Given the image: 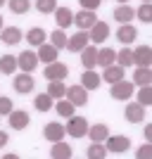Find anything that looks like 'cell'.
Segmentation results:
<instances>
[{
	"label": "cell",
	"mask_w": 152,
	"mask_h": 159,
	"mask_svg": "<svg viewBox=\"0 0 152 159\" xmlns=\"http://www.w3.org/2000/svg\"><path fill=\"white\" fill-rule=\"evenodd\" d=\"M67 133L71 135V138H83V135H88V121L83 119V116H69V121H67Z\"/></svg>",
	"instance_id": "6da1fadb"
},
{
	"label": "cell",
	"mask_w": 152,
	"mask_h": 159,
	"mask_svg": "<svg viewBox=\"0 0 152 159\" xmlns=\"http://www.w3.org/2000/svg\"><path fill=\"white\" fill-rule=\"evenodd\" d=\"M88 43H90V33L83 31V29H79L76 36H69V40H67V50H69V52H81Z\"/></svg>",
	"instance_id": "7a4b0ae2"
},
{
	"label": "cell",
	"mask_w": 152,
	"mask_h": 159,
	"mask_svg": "<svg viewBox=\"0 0 152 159\" xmlns=\"http://www.w3.org/2000/svg\"><path fill=\"white\" fill-rule=\"evenodd\" d=\"M133 81H117V83H112V90H109V95H112L114 100H128L133 95Z\"/></svg>",
	"instance_id": "3957f363"
},
{
	"label": "cell",
	"mask_w": 152,
	"mask_h": 159,
	"mask_svg": "<svg viewBox=\"0 0 152 159\" xmlns=\"http://www.w3.org/2000/svg\"><path fill=\"white\" fill-rule=\"evenodd\" d=\"M45 79L48 81H64L67 79V74H69V69H67V64H62V62H50V64L45 66Z\"/></svg>",
	"instance_id": "277c9868"
},
{
	"label": "cell",
	"mask_w": 152,
	"mask_h": 159,
	"mask_svg": "<svg viewBox=\"0 0 152 159\" xmlns=\"http://www.w3.org/2000/svg\"><path fill=\"white\" fill-rule=\"evenodd\" d=\"M105 147L109 152H117V154H124L128 147H131V140L126 138V135H109L105 140Z\"/></svg>",
	"instance_id": "5b68a950"
},
{
	"label": "cell",
	"mask_w": 152,
	"mask_h": 159,
	"mask_svg": "<svg viewBox=\"0 0 152 159\" xmlns=\"http://www.w3.org/2000/svg\"><path fill=\"white\" fill-rule=\"evenodd\" d=\"M12 86H14V90L19 95H26V93H31L33 90V86H36V81H33V76L31 74H19V76H14V81H12Z\"/></svg>",
	"instance_id": "8992f818"
},
{
	"label": "cell",
	"mask_w": 152,
	"mask_h": 159,
	"mask_svg": "<svg viewBox=\"0 0 152 159\" xmlns=\"http://www.w3.org/2000/svg\"><path fill=\"white\" fill-rule=\"evenodd\" d=\"M67 98L74 107H83L88 102V90L83 86H71V88H67Z\"/></svg>",
	"instance_id": "52a82bcc"
},
{
	"label": "cell",
	"mask_w": 152,
	"mask_h": 159,
	"mask_svg": "<svg viewBox=\"0 0 152 159\" xmlns=\"http://www.w3.org/2000/svg\"><path fill=\"white\" fill-rule=\"evenodd\" d=\"M95 10H81L76 17H74V24L79 29H83V31H88V29H93L95 26Z\"/></svg>",
	"instance_id": "ba28073f"
},
{
	"label": "cell",
	"mask_w": 152,
	"mask_h": 159,
	"mask_svg": "<svg viewBox=\"0 0 152 159\" xmlns=\"http://www.w3.org/2000/svg\"><path fill=\"white\" fill-rule=\"evenodd\" d=\"M17 62H19V69H21V71L31 74L33 69L38 66V55H36V52H31V50H26V52H19Z\"/></svg>",
	"instance_id": "9c48e42d"
},
{
	"label": "cell",
	"mask_w": 152,
	"mask_h": 159,
	"mask_svg": "<svg viewBox=\"0 0 152 159\" xmlns=\"http://www.w3.org/2000/svg\"><path fill=\"white\" fill-rule=\"evenodd\" d=\"M133 64L136 66H152V48L140 45L133 50Z\"/></svg>",
	"instance_id": "30bf717a"
},
{
	"label": "cell",
	"mask_w": 152,
	"mask_h": 159,
	"mask_svg": "<svg viewBox=\"0 0 152 159\" xmlns=\"http://www.w3.org/2000/svg\"><path fill=\"white\" fill-rule=\"evenodd\" d=\"M124 114H126V121H131V124H140V121L145 119V107L140 105V102H131V105H126Z\"/></svg>",
	"instance_id": "8fae6325"
},
{
	"label": "cell",
	"mask_w": 152,
	"mask_h": 159,
	"mask_svg": "<svg viewBox=\"0 0 152 159\" xmlns=\"http://www.w3.org/2000/svg\"><path fill=\"white\" fill-rule=\"evenodd\" d=\"M81 64L86 66V69H93V66L98 64V48H95V43H88L83 50H81Z\"/></svg>",
	"instance_id": "7c38bea8"
},
{
	"label": "cell",
	"mask_w": 152,
	"mask_h": 159,
	"mask_svg": "<svg viewBox=\"0 0 152 159\" xmlns=\"http://www.w3.org/2000/svg\"><path fill=\"white\" fill-rule=\"evenodd\" d=\"M107 36H109V24H105V21H95V26L90 29V43H105Z\"/></svg>",
	"instance_id": "4fadbf2b"
},
{
	"label": "cell",
	"mask_w": 152,
	"mask_h": 159,
	"mask_svg": "<svg viewBox=\"0 0 152 159\" xmlns=\"http://www.w3.org/2000/svg\"><path fill=\"white\" fill-rule=\"evenodd\" d=\"M100 81H102V76H100V74H95L93 69H86V71L81 74V86L86 88V90H98Z\"/></svg>",
	"instance_id": "5bb4252c"
},
{
	"label": "cell",
	"mask_w": 152,
	"mask_h": 159,
	"mask_svg": "<svg viewBox=\"0 0 152 159\" xmlns=\"http://www.w3.org/2000/svg\"><path fill=\"white\" fill-rule=\"evenodd\" d=\"M10 126H12L14 131L26 128L29 126V114L24 112V109H12V112H10Z\"/></svg>",
	"instance_id": "9a60e30c"
},
{
	"label": "cell",
	"mask_w": 152,
	"mask_h": 159,
	"mask_svg": "<svg viewBox=\"0 0 152 159\" xmlns=\"http://www.w3.org/2000/svg\"><path fill=\"white\" fill-rule=\"evenodd\" d=\"M64 133H67V128L60 126L57 121H53V124H48V126H45L43 135H45V140H50V143H57V140L64 138Z\"/></svg>",
	"instance_id": "2e32d148"
},
{
	"label": "cell",
	"mask_w": 152,
	"mask_h": 159,
	"mask_svg": "<svg viewBox=\"0 0 152 159\" xmlns=\"http://www.w3.org/2000/svg\"><path fill=\"white\" fill-rule=\"evenodd\" d=\"M133 83H136V86H150L152 83V69L150 66H136V71H133Z\"/></svg>",
	"instance_id": "e0dca14e"
},
{
	"label": "cell",
	"mask_w": 152,
	"mask_h": 159,
	"mask_svg": "<svg viewBox=\"0 0 152 159\" xmlns=\"http://www.w3.org/2000/svg\"><path fill=\"white\" fill-rule=\"evenodd\" d=\"M55 21H57V26H60V29L71 26V24H74L71 10H69V7H57V10H55Z\"/></svg>",
	"instance_id": "ac0fdd59"
},
{
	"label": "cell",
	"mask_w": 152,
	"mask_h": 159,
	"mask_svg": "<svg viewBox=\"0 0 152 159\" xmlns=\"http://www.w3.org/2000/svg\"><path fill=\"white\" fill-rule=\"evenodd\" d=\"M124 79V66L121 64H109L105 66V74H102V81H107V83H117V81Z\"/></svg>",
	"instance_id": "d6986e66"
},
{
	"label": "cell",
	"mask_w": 152,
	"mask_h": 159,
	"mask_svg": "<svg viewBox=\"0 0 152 159\" xmlns=\"http://www.w3.org/2000/svg\"><path fill=\"white\" fill-rule=\"evenodd\" d=\"M88 138H90L93 143H105V140L109 138V128H107L105 124H95V126L88 128Z\"/></svg>",
	"instance_id": "ffe728a7"
},
{
	"label": "cell",
	"mask_w": 152,
	"mask_h": 159,
	"mask_svg": "<svg viewBox=\"0 0 152 159\" xmlns=\"http://www.w3.org/2000/svg\"><path fill=\"white\" fill-rule=\"evenodd\" d=\"M50 157L53 159H71V147L67 145V143H62V140H57V143H53Z\"/></svg>",
	"instance_id": "44dd1931"
},
{
	"label": "cell",
	"mask_w": 152,
	"mask_h": 159,
	"mask_svg": "<svg viewBox=\"0 0 152 159\" xmlns=\"http://www.w3.org/2000/svg\"><path fill=\"white\" fill-rule=\"evenodd\" d=\"M0 38H2V43H5V45H17V43L21 40V31H19L17 26H7V29H2Z\"/></svg>",
	"instance_id": "7402d4cb"
},
{
	"label": "cell",
	"mask_w": 152,
	"mask_h": 159,
	"mask_svg": "<svg viewBox=\"0 0 152 159\" xmlns=\"http://www.w3.org/2000/svg\"><path fill=\"white\" fill-rule=\"evenodd\" d=\"M117 38H119L124 45H128V43H133V40L138 38V31H136L131 24H121V29L117 31Z\"/></svg>",
	"instance_id": "603a6c76"
},
{
	"label": "cell",
	"mask_w": 152,
	"mask_h": 159,
	"mask_svg": "<svg viewBox=\"0 0 152 159\" xmlns=\"http://www.w3.org/2000/svg\"><path fill=\"white\" fill-rule=\"evenodd\" d=\"M38 60L40 62H45V64H50V62H55L57 60V48L50 43V45H38Z\"/></svg>",
	"instance_id": "cb8c5ba5"
},
{
	"label": "cell",
	"mask_w": 152,
	"mask_h": 159,
	"mask_svg": "<svg viewBox=\"0 0 152 159\" xmlns=\"http://www.w3.org/2000/svg\"><path fill=\"white\" fill-rule=\"evenodd\" d=\"M17 69H19V62H17L14 55H2L0 57V71L2 74H14Z\"/></svg>",
	"instance_id": "d4e9b609"
},
{
	"label": "cell",
	"mask_w": 152,
	"mask_h": 159,
	"mask_svg": "<svg viewBox=\"0 0 152 159\" xmlns=\"http://www.w3.org/2000/svg\"><path fill=\"white\" fill-rule=\"evenodd\" d=\"M114 60H117V52H114L112 48H102V50H98V64L105 69V66L114 64Z\"/></svg>",
	"instance_id": "484cf974"
},
{
	"label": "cell",
	"mask_w": 152,
	"mask_h": 159,
	"mask_svg": "<svg viewBox=\"0 0 152 159\" xmlns=\"http://www.w3.org/2000/svg\"><path fill=\"white\" fill-rule=\"evenodd\" d=\"M33 107H36L38 112H50V109H53V98H50V93H40V95H36V100H33Z\"/></svg>",
	"instance_id": "4316f807"
},
{
	"label": "cell",
	"mask_w": 152,
	"mask_h": 159,
	"mask_svg": "<svg viewBox=\"0 0 152 159\" xmlns=\"http://www.w3.org/2000/svg\"><path fill=\"white\" fill-rule=\"evenodd\" d=\"M133 17H136V12H133V7H128V5H121V7L114 10V19L121 21V24H128Z\"/></svg>",
	"instance_id": "83f0119b"
},
{
	"label": "cell",
	"mask_w": 152,
	"mask_h": 159,
	"mask_svg": "<svg viewBox=\"0 0 152 159\" xmlns=\"http://www.w3.org/2000/svg\"><path fill=\"white\" fill-rule=\"evenodd\" d=\"M67 40H69V36L64 33V29H55L53 33H50V43H53L57 50H62V48H67Z\"/></svg>",
	"instance_id": "f1b7e54d"
},
{
	"label": "cell",
	"mask_w": 152,
	"mask_h": 159,
	"mask_svg": "<svg viewBox=\"0 0 152 159\" xmlns=\"http://www.w3.org/2000/svg\"><path fill=\"white\" fill-rule=\"evenodd\" d=\"M26 40L31 43V45H43V43H45V31H43L40 26H33L31 31L26 33Z\"/></svg>",
	"instance_id": "f546056e"
},
{
	"label": "cell",
	"mask_w": 152,
	"mask_h": 159,
	"mask_svg": "<svg viewBox=\"0 0 152 159\" xmlns=\"http://www.w3.org/2000/svg\"><path fill=\"white\" fill-rule=\"evenodd\" d=\"M48 93H50V98H53V100H60V98H64V95H67V86L62 83V81H50Z\"/></svg>",
	"instance_id": "4dcf8cb0"
},
{
	"label": "cell",
	"mask_w": 152,
	"mask_h": 159,
	"mask_svg": "<svg viewBox=\"0 0 152 159\" xmlns=\"http://www.w3.org/2000/svg\"><path fill=\"white\" fill-rule=\"evenodd\" d=\"M107 154H109V150H107L102 143H93V145L88 147V159H105Z\"/></svg>",
	"instance_id": "1f68e13d"
},
{
	"label": "cell",
	"mask_w": 152,
	"mask_h": 159,
	"mask_svg": "<svg viewBox=\"0 0 152 159\" xmlns=\"http://www.w3.org/2000/svg\"><path fill=\"white\" fill-rule=\"evenodd\" d=\"M136 17H138L140 21L150 24V21H152V2H143V5L136 10Z\"/></svg>",
	"instance_id": "d6a6232c"
},
{
	"label": "cell",
	"mask_w": 152,
	"mask_h": 159,
	"mask_svg": "<svg viewBox=\"0 0 152 159\" xmlns=\"http://www.w3.org/2000/svg\"><path fill=\"white\" fill-rule=\"evenodd\" d=\"M138 102L143 107H150L152 105V83L150 86H140V90H138Z\"/></svg>",
	"instance_id": "836d02e7"
},
{
	"label": "cell",
	"mask_w": 152,
	"mask_h": 159,
	"mask_svg": "<svg viewBox=\"0 0 152 159\" xmlns=\"http://www.w3.org/2000/svg\"><path fill=\"white\" fill-rule=\"evenodd\" d=\"M117 64H121L126 69V66L133 64V50H128V48H124V50H119L117 52Z\"/></svg>",
	"instance_id": "e575fe53"
},
{
	"label": "cell",
	"mask_w": 152,
	"mask_h": 159,
	"mask_svg": "<svg viewBox=\"0 0 152 159\" xmlns=\"http://www.w3.org/2000/svg\"><path fill=\"white\" fill-rule=\"evenodd\" d=\"M29 7H31V2H29V0H10V10H12L14 14L29 12Z\"/></svg>",
	"instance_id": "d590c367"
},
{
	"label": "cell",
	"mask_w": 152,
	"mask_h": 159,
	"mask_svg": "<svg viewBox=\"0 0 152 159\" xmlns=\"http://www.w3.org/2000/svg\"><path fill=\"white\" fill-rule=\"evenodd\" d=\"M57 114H62V116H71L74 114V105L69 102V100H57Z\"/></svg>",
	"instance_id": "8d00e7d4"
},
{
	"label": "cell",
	"mask_w": 152,
	"mask_h": 159,
	"mask_svg": "<svg viewBox=\"0 0 152 159\" xmlns=\"http://www.w3.org/2000/svg\"><path fill=\"white\" fill-rule=\"evenodd\" d=\"M36 10L43 12V14H50V12H55L57 7H55V0H36Z\"/></svg>",
	"instance_id": "74e56055"
},
{
	"label": "cell",
	"mask_w": 152,
	"mask_h": 159,
	"mask_svg": "<svg viewBox=\"0 0 152 159\" xmlns=\"http://www.w3.org/2000/svg\"><path fill=\"white\" fill-rule=\"evenodd\" d=\"M136 157L138 159H152V143H145L143 147L136 150Z\"/></svg>",
	"instance_id": "f35d334b"
},
{
	"label": "cell",
	"mask_w": 152,
	"mask_h": 159,
	"mask_svg": "<svg viewBox=\"0 0 152 159\" xmlns=\"http://www.w3.org/2000/svg\"><path fill=\"white\" fill-rule=\"evenodd\" d=\"M12 109H14L12 100H10V98H0V114H10Z\"/></svg>",
	"instance_id": "ab89813d"
},
{
	"label": "cell",
	"mask_w": 152,
	"mask_h": 159,
	"mask_svg": "<svg viewBox=\"0 0 152 159\" xmlns=\"http://www.w3.org/2000/svg\"><path fill=\"white\" fill-rule=\"evenodd\" d=\"M79 2H81V7H83V10H98L102 0H79Z\"/></svg>",
	"instance_id": "60d3db41"
},
{
	"label": "cell",
	"mask_w": 152,
	"mask_h": 159,
	"mask_svg": "<svg viewBox=\"0 0 152 159\" xmlns=\"http://www.w3.org/2000/svg\"><path fill=\"white\" fill-rule=\"evenodd\" d=\"M143 133H145L147 143H152V124H147V126H145V131H143Z\"/></svg>",
	"instance_id": "b9f144b4"
},
{
	"label": "cell",
	"mask_w": 152,
	"mask_h": 159,
	"mask_svg": "<svg viewBox=\"0 0 152 159\" xmlns=\"http://www.w3.org/2000/svg\"><path fill=\"white\" fill-rule=\"evenodd\" d=\"M5 145H7V133L0 131V147H5Z\"/></svg>",
	"instance_id": "7bdbcfd3"
},
{
	"label": "cell",
	"mask_w": 152,
	"mask_h": 159,
	"mask_svg": "<svg viewBox=\"0 0 152 159\" xmlns=\"http://www.w3.org/2000/svg\"><path fill=\"white\" fill-rule=\"evenodd\" d=\"M0 31H2V17H0Z\"/></svg>",
	"instance_id": "ee69618b"
},
{
	"label": "cell",
	"mask_w": 152,
	"mask_h": 159,
	"mask_svg": "<svg viewBox=\"0 0 152 159\" xmlns=\"http://www.w3.org/2000/svg\"><path fill=\"white\" fill-rule=\"evenodd\" d=\"M2 5H5V0H0V7H2Z\"/></svg>",
	"instance_id": "f6af8a7d"
},
{
	"label": "cell",
	"mask_w": 152,
	"mask_h": 159,
	"mask_svg": "<svg viewBox=\"0 0 152 159\" xmlns=\"http://www.w3.org/2000/svg\"><path fill=\"white\" fill-rule=\"evenodd\" d=\"M119 2H128V0H119Z\"/></svg>",
	"instance_id": "bcb514c9"
},
{
	"label": "cell",
	"mask_w": 152,
	"mask_h": 159,
	"mask_svg": "<svg viewBox=\"0 0 152 159\" xmlns=\"http://www.w3.org/2000/svg\"><path fill=\"white\" fill-rule=\"evenodd\" d=\"M143 2H152V0H143Z\"/></svg>",
	"instance_id": "7dc6e473"
}]
</instances>
